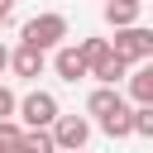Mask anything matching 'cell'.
<instances>
[{
    "label": "cell",
    "instance_id": "cell-1",
    "mask_svg": "<svg viewBox=\"0 0 153 153\" xmlns=\"http://www.w3.org/2000/svg\"><path fill=\"white\" fill-rule=\"evenodd\" d=\"M19 38L48 53V48H57V43L67 38V14H57V10H48V14H33V19H24Z\"/></svg>",
    "mask_w": 153,
    "mask_h": 153
},
{
    "label": "cell",
    "instance_id": "cell-2",
    "mask_svg": "<svg viewBox=\"0 0 153 153\" xmlns=\"http://www.w3.org/2000/svg\"><path fill=\"white\" fill-rule=\"evenodd\" d=\"M110 53H120L129 67L143 62V57H153V29H148V24H124V29H115Z\"/></svg>",
    "mask_w": 153,
    "mask_h": 153
},
{
    "label": "cell",
    "instance_id": "cell-3",
    "mask_svg": "<svg viewBox=\"0 0 153 153\" xmlns=\"http://www.w3.org/2000/svg\"><path fill=\"white\" fill-rule=\"evenodd\" d=\"M14 115H19L24 129H48V124L57 120V96H53V91H29V96L14 105Z\"/></svg>",
    "mask_w": 153,
    "mask_h": 153
},
{
    "label": "cell",
    "instance_id": "cell-4",
    "mask_svg": "<svg viewBox=\"0 0 153 153\" xmlns=\"http://www.w3.org/2000/svg\"><path fill=\"white\" fill-rule=\"evenodd\" d=\"M48 134H53L57 153H72V148H86V139H91V120H86V115H62V110H57V120L48 124Z\"/></svg>",
    "mask_w": 153,
    "mask_h": 153
},
{
    "label": "cell",
    "instance_id": "cell-5",
    "mask_svg": "<svg viewBox=\"0 0 153 153\" xmlns=\"http://www.w3.org/2000/svg\"><path fill=\"white\" fill-rule=\"evenodd\" d=\"M43 67H48V53H43V48H33V43H19V48L10 53V72H14V76H24V81L43 76Z\"/></svg>",
    "mask_w": 153,
    "mask_h": 153
},
{
    "label": "cell",
    "instance_id": "cell-6",
    "mask_svg": "<svg viewBox=\"0 0 153 153\" xmlns=\"http://www.w3.org/2000/svg\"><path fill=\"white\" fill-rule=\"evenodd\" d=\"M86 76H96V86H120V81L129 76V62H124L120 53H105L100 62H91V67H86Z\"/></svg>",
    "mask_w": 153,
    "mask_h": 153
},
{
    "label": "cell",
    "instance_id": "cell-7",
    "mask_svg": "<svg viewBox=\"0 0 153 153\" xmlns=\"http://www.w3.org/2000/svg\"><path fill=\"white\" fill-rule=\"evenodd\" d=\"M53 72H57L62 81H81V76H86V62H81L76 43H57V53H53Z\"/></svg>",
    "mask_w": 153,
    "mask_h": 153
},
{
    "label": "cell",
    "instance_id": "cell-8",
    "mask_svg": "<svg viewBox=\"0 0 153 153\" xmlns=\"http://www.w3.org/2000/svg\"><path fill=\"white\" fill-rule=\"evenodd\" d=\"M124 81H129V96H134L139 105H153V57H143V62H134Z\"/></svg>",
    "mask_w": 153,
    "mask_h": 153
},
{
    "label": "cell",
    "instance_id": "cell-9",
    "mask_svg": "<svg viewBox=\"0 0 153 153\" xmlns=\"http://www.w3.org/2000/svg\"><path fill=\"white\" fill-rule=\"evenodd\" d=\"M96 124H100V134H105V139H129V134H134V105H120V110L100 115Z\"/></svg>",
    "mask_w": 153,
    "mask_h": 153
},
{
    "label": "cell",
    "instance_id": "cell-10",
    "mask_svg": "<svg viewBox=\"0 0 153 153\" xmlns=\"http://www.w3.org/2000/svg\"><path fill=\"white\" fill-rule=\"evenodd\" d=\"M120 105H129L124 96H120V86H96L91 96H86V115H110V110H120Z\"/></svg>",
    "mask_w": 153,
    "mask_h": 153
},
{
    "label": "cell",
    "instance_id": "cell-11",
    "mask_svg": "<svg viewBox=\"0 0 153 153\" xmlns=\"http://www.w3.org/2000/svg\"><path fill=\"white\" fill-rule=\"evenodd\" d=\"M139 14H143V0H105V24L110 29L139 24Z\"/></svg>",
    "mask_w": 153,
    "mask_h": 153
},
{
    "label": "cell",
    "instance_id": "cell-12",
    "mask_svg": "<svg viewBox=\"0 0 153 153\" xmlns=\"http://www.w3.org/2000/svg\"><path fill=\"white\" fill-rule=\"evenodd\" d=\"M19 153H57V143H53L48 129H24L19 134Z\"/></svg>",
    "mask_w": 153,
    "mask_h": 153
},
{
    "label": "cell",
    "instance_id": "cell-13",
    "mask_svg": "<svg viewBox=\"0 0 153 153\" xmlns=\"http://www.w3.org/2000/svg\"><path fill=\"white\" fill-rule=\"evenodd\" d=\"M76 53H81V62L91 67V62H100V57L110 53V38H81V43H76Z\"/></svg>",
    "mask_w": 153,
    "mask_h": 153
},
{
    "label": "cell",
    "instance_id": "cell-14",
    "mask_svg": "<svg viewBox=\"0 0 153 153\" xmlns=\"http://www.w3.org/2000/svg\"><path fill=\"white\" fill-rule=\"evenodd\" d=\"M19 134H24V124L10 115V120H0V153H10V148H19Z\"/></svg>",
    "mask_w": 153,
    "mask_h": 153
},
{
    "label": "cell",
    "instance_id": "cell-15",
    "mask_svg": "<svg viewBox=\"0 0 153 153\" xmlns=\"http://www.w3.org/2000/svg\"><path fill=\"white\" fill-rule=\"evenodd\" d=\"M134 134L153 139V105H134Z\"/></svg>",
    "mask_w": 153,
    "mask_h": 153
},
{
    "label": "cell",
    "instance_id": "cell-16",
    "mask_svg": "<svg viewBox=\"0 0 153 153\" xmlns=\"http://www.w3.org/2000/svg\"><path fill=\"white\" fill-rule=\"evenodd\" d=\"M14 105H19V96H14L10 86H0V120H10V115H14Z\"/></svg>",
    "mask_w": 153,
    "mask_h": 153
},
{
    "label": "cell",
    "instance_id": "cell-17",
    "mask_svg": "<svg viewBox=\"0 0 153 153\" xmlns=\"http://www.w3.org/2000/svg\"><path fill=\"white\" fill-rule=\"evenodd\" d=\"M5 67H10V48L0 43V72H5Z\"/></svg>",
    "mask_w": 153,
    "mask_h": 153
},
{
    "label": "cell",
    "instance_id": "cell-18",
    "mask_svg": "<svg viewBox=\"0 0 153 153\" xmlns=\"http://www.w3.org/2000/svg\"><path fill=\"white\" fill-rule=\"evenodd\" d=\"M10 10H14V0H0V14H5V19H10Z\"/></svg>",
    "mask_w": 153,
    "mask_h": 153
},
{
    "label": "cell",
    "instance_id": "cell-19",
    "mask_svg": "<svg viewBox=\"0 0 153 153\" xmlns=\"http://www.w3.org/2000/svg\"><path fill=\"white\" fill-rule=\"evenodd\" d=\"M72 153H86V148H72Z\"/></svg>",
    "mask_w": 153,
    "mask_h": 153
},
{
    "label": "cell",
    "instance_id": "cell-20",
    "mask_svg": "<svg viewBox=\"0 0 153 153\" xmlns=\"http://www.w3.org/2000/svg\"><path fill=\"white\" fill-rule=\"evenodd\" d=\"M10 153H19V148H10Z\"/></svg>",
    "mask_w": 153,
    "mask_h": 153
},
{
    "label": "cell",
    "instance_id": "cell-21",
    "mask_svg": "<svg viewBox=\"0 0 153 153\" xmlns=\"http://www.w3.org/2000/svg\"><path fill=\"white\" fill-rule=\"evenodd\" d=\"M0 24H5V14H0Z\"/></svg>",
    "mask_w": 153,
    "mask_h": 153
}]
</instances>
